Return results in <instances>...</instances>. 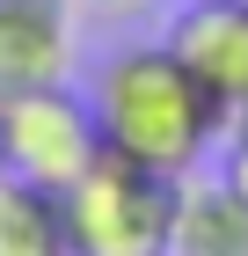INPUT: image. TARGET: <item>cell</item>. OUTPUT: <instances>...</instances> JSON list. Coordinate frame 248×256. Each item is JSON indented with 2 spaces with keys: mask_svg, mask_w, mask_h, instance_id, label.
<instances>
[{
  "mask_svg": "<svg viewBox=\"0 0 248 256\" xmlns=\"http://www.w3.org/2000/svg\"><path fill=\"white\" fill-rule=\"evenodd\" d=\"M88 110H95V132L110 154L139 161V168H153L168 183H190V168L212 154V139L234 124L168 44L110 52L88 80Z\"/></svg>",
  "mask_w": 248,
  "mask_h": 256,
  "instance_id": "6da1fadb",
  "label": "cell"
},
{
  "mask_svg": "<svg viewBox=\"0 0 248 256\" xmlns=\"http://www.w3.org/2000/svg\"><path fill=\"white\" fill-rule=\"evenodd\" d=\"M175 190L183 183H168V176H153V168L102 146L95 168L58 198L66 256H168Z\"/></svg>",
  "mask_w": 248,
  "mask_h": 256,
  "instance_id": "7a4b0ae2",
  "label": "cell"
},
{
  "mask_svg": "<svg viewBox=\"0 0 248 256\" xmlns=\"http://www.w3.org/2000/svg\"><path fill=\"white\" fill-rule=\"evenodd\" d=\"M7 161H15V183L29 190H51L66 198L102 154V132H95V110L88 96H73L66 80L58 88H29V96H7Z\"/></svg>",
  "mask_w": 248,
  "mask_h": 256,
  "instance_id": "3957f363",
  "label": "cell"
},
{
  "mask_svg": "<svg viewBox=\"0 0 248 256\" xmlns=\"http://www.w3.org/2000/svg\"><path fill=\"white\" fill-rule=\"evenodd\" d=\"M161 44L190 66V80L227 118H248V0H183Z\"/></svg>",
  "mask_w": 248,
  "mask_h": 256,
  "instance_id": "277c9868",
  "label": "cell"
},
{
  "mask_svg": "<svg viewBox=\"0 0 248 256\" xmlns=\"http://www.w3.org/2000/svg\"><path fill=\"white\" fill-rule=\"evenodd\" d=\"M73 74V0H0V102Z\"/></svg>",
  "mask_w": 248,
  "mask_h": 256,
  "instance_id": "5b68a950",
  "label": "cell"
},
{
  "mask_svg": "<svg viewBox=\"0 0 248 256\" xmlns=\"http://www.w3.org/2000/svg\"><path fill=\"white\" fill-rule=\"evenodd\" d=\"M168 256H248V198L227 183H183Z\"/></svg>",
  "mask_w": 248,
  "mask_h": 256,
  "instance_id": "8992f818",
  "label": "cell"
},
{
  "mask_svg": "<svg viewBox=\"0 0 248 256\" xmlns=\"http://www.w3.org/2000/svg\"><path fill=\"white\" fill-rule=\"evenodd\" d=\"M0 256H66L58 198L29 183H0Z\"/></svg>",
  "mask_w": 248,
  "mask_h": 256,
  "instance_id": "52a82bcc",
  "label": "cell"
},
{
  "mask_svg": "<svg viewBox=\"0 0 248 256\" xmlns=\"http://www.w3.org/2000/svg\"><path fill=\"white\" fill-rule=\"evenodd\" d=\"M219 183L248 198V118H234V124H227V176H219Z\"/></svg>",
  "mask_w": 248,
  "mask_h": 256,
  "instance_id": "ba28073f",
  "label": "cell"
},
{
  "mask_svg": "<svg viewBox=\"0 0 248 256\" xmlns=\"http://www.w3.org/2000/svg\"><path fill=\"white\" fill-rule=\"evenodd\" d=\"M0 183H15V161H7V110H0Z\"/></svg>",
  "mask_w": 248,
  "mask_h": 256,
  "instance_id": "9c48e42d",
  "label": "cell"
},
{
  "mask_svg": "<svg viewBox=\"0 0 248 256\" xmlns=\"http://www.w3.org/2000/svg\"><path fill=\"white\" fill-rule=\"evenodd\" d=\"M95 8H139V0H95Z\"/></svg>",
  "mask_w": 248,
  "mask_h": 256,
  "instance_id": "30bf717a",
  "label": "cell"
}]
</instances>
